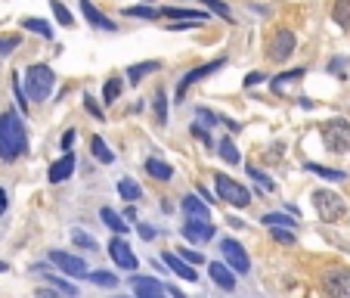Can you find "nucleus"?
<instances>
[{
  "instance_id": "f257e3e1",
  "label": "nucleus",
  "mask_w": 350,
  "mask_h": 298,
  "mask_svg": "<svg viewBox=\"0 0 350 298\" xmlns=\"http://www.w3.org/2000/svg\"><path fill=\"white\" fill-rule=\"evenodd\" d=\"M28 153V127L19 112H0V162H16Z\"/></svg>"
},
{
  "instance_id": "f03ea898",
  "label": "nucleus",
  "mask_w": 350,
  "mask_h": 298,
  "mask_svg": "<svg viewBox=\"0 0 350 298\" xmlns=\"http://www.w3.org/2000/svg\"><path fill=\"white\" fill-rule=\"evenodd\" d=\"M22 75H25L28 99H34V103H44V99L50 97V90H53V84H56L53 69L44 66V62H34V66H28Z\"/></svg>"
},
{
  "instance_id": "7ed1b4c3",
  "label": "nucleus",
  "mask_w": 350,
  "mask_h": 298,
  "mask_svg": "<svg viewBox=\"0 0 350 298\" xmlns=\"http://www.w3.org/2000/svg\"><path fill=\"white\" fill-rule=\"evenodd\" d=\"M313 208H317V214L325 221V224H338V221L347 218V202H344L338 193H332V190H317L313 193Z\"/></svg>"
},
{
  "instance_id": "20e7f679",
  "label": "nucleus",
  "mask_w": 350,
  "mask_h": 298,
  "mask_svg": "<svg viewBox=\"0 0 350 298\" xmlns=\"http://www.w3.org/2000/svg\"><path fill=\"white\" fill-rule=\"evenodd\" d=\"M214 186H217V196L224 199L226 206H232V208H248L254 202L252 193L245 190L239 180L226 177V174H217V177H214Z\"/></svg>"
},
{
  "instance_id": "39448f33",
  "label": "nucleus",
  "mask_w": 350,
  "mask_h": 298,
  "mask_svg": "<svg viewBox=\"0 0 350 298\" xmlns=\"http://www.w3.org/2000/svg\"><path fill=\"white\" fill-rule=\"evenodd\" d=\"M323 143L329 153H350V121L332 119L323 125Z\"/></svg>"
},
{
  "instance_id": "423d86ee",
  "label": "nucleus",
  "mask_w": 350,
  "mask_h": 298,
  "mask_svg": "<svg viewBox=\"0 0 350 298\" xmlns=\"http://www.w3.org/2000/svg\"><path fill=\"white\" fill-rule=\"evenodd\" d=\"M226 66V60L220 56V60H211V62H205V66H196V69H189V72L180 78V84H177V103L186 97V90H189L192 84H198V81H205L208 75H214V72H220V69Z\"/></svg>"
},
{
  "instance_id": "0eeeda50",
  "label": "nucleus",
  "mask_w": 350,
  "mask_h": 298,
  "mask_svg": "<svg viewBox=\"0 0 350 298\" xmlns=\"http://www.w3.org/2000/svg\"><path fill=\"white\" fill-rule=\"evenodd\" d=\"M295 34L288 32V28H279L276 34L270 38V47H267V56H270L273 62H285L291 53H295Z\"/></svg>"
},
{
  "instance_id": "6e6552de",
  "label": "nucleus",
  "mask_w": 350,
  "mask_h": 298,
  "mask_svg": "<svg viewBox=\"0 0 350 298\" xmlns=\"http://www.w3.org/2000/svg\"><path fill=\"white\" fill-rule=\"evenodd\" d=\"M220 255H224V261L236 273H248V267H252V261H248V252H245L242 243H236V239H224V243H220Z\"/></svg>"
},
{
  "instance_id": "1a4fd4ad",
  "label": "nucleus",
  "mask_w": 350,
  "mask_h": 298,
  "mask_svg": "<svg viewBox=\"0 0 350 298\" xmlns=\"http://www.w3.org/2000/svg\"><path fill=\"white\" fill-rule=\"evenodd\" d=\"M50 261H53L56 267H59L66 277H87V264H84V258H78V255H72V252H62V249H53L50 252Z\"/></svg>"
},
{
  "instance_id": "9d476101",
  "label": "nucleus",
  "mask_w": 350,
  "mask_h": 298,
  "mask_svg": "<svg viewBox=\"0 0 350 298\" xmlns=\"http://www.w3.org/2000/svg\"><path fill=\"white\" fill-rule=\"evenodd\" d=\"M109 255H112V261L121 267V271H131V273L137 271V255H133V249L127 245V239L121 236V233L109 243Z\"/></svg>"
},
{
  "instance_id": "9b49d317",
  "label": "nucleus",
  "mask_w": 350,
  "mask_h": 298,
  "mask_svg": "<svg viewBox=\"0 0 350 298\" xmlns=\"http://www.w3.org/2000/svg\"><path fill=\"white\" fill-rule=\"evenodd\" d=\"M180 233H183L189 243L202 245L208 243V239H214V224L211 221H196V218H186V224L180 227Z\"/></svg>"
},
{
  "instance_id": "f8f14e48",
  "label": "nucleus",
  "mask_w": 350,
  "mask_h": 298,
  "mask_svg": "<svg viewBox=\"0 0 350 298\" xmlns=\"http://www.w3.org/2000/svg\"><path fill=\"white\" fill-rule=\"evenodd\" d=\"M323 286L329 295H338V298H347L350 295V271H329L323 277Z\"/></svg>"
},
{
  "instance_id": "ddd939ff",
  "label": "nucleus",
  "mask_w": 350,
  "mask_h": 298,
  "mask_svg": "<svg viewBox=\"0 0 350 298\" xmlns=\"http://www.w3.org/2000/svg\"><path fill=\"white\" fill-rule=\"evenodd\" d=\"M75 153L68 149V153H62V159H56L53 165H50V171H46V177H50V184H62V180H68L75 174Z\"/></svg>"
},
{
  "instance_id": "4468645a",
  "label": "nucleus",
  "mask_w": 350,
  "mask_h": 298,
  "mask_svg": "<svg viewBox=\"0 0 350 298\" xmlns=\"http://www.w3.org/2000/svg\"><path fill=\"white\" fill-rule=\"evenodd\" d=\"M127 286H131L139 298H159V295H165V283H159V280H152V277H131V280H127Z\"/></svg>"
},
{
  "instance_id": "2eb2a0df",
  "label": "nucleus",
  "mask_w": 350,
  "mask_h": 298,
  "mask_svg": "<svg viewBox=\"0 0 350 298\" xmlns=\"http://www.w3.org/2000/svg\"><path fill=\"white\" fill-rule=\"evenodd\" d=\"M304 69H291V72H282V75H276V78L270 81V90L276 93V97H285V93L291 90L295 84H301L304 81Z\"/></svg>"
},
{
  "instance_id": "dca6fc26",
  "label": "nucleus",
  "mask_w": 350,
  "mask_h": 298,
  "mask_svg": "<svg viewBox=\"0 0 350 298\" xmlns=\"http://www.w3.org/2000/svg\"><path fill=\"white\" fill-rule=\"evenodd\" d=\"M81 3V13H84V19H87V25H93V28H103V32H115V22L109 19V16H103L96 7H93V0H78Z\"/></svg>"
},
{
  "instance_id": "f3484780",
  "label": "nucleus",
  "mask_w": 350,
  "mask_h": 298,
  "mask_svg": "<svg viewBox=\"0 0 350 298\" xmlns=\"http://www.w3.org/2000/svg\"><path fill=\"white\" fill-rule=\"evenodd\" d=\"M208 273H211V280L220 286V289H226V292L236 289V273H232V267L226 264V261H211V264H208Z\"/></svg>"
},
{
  "instance_id": "a211bd4d",
  "label": "nucleus",
  "mask_w": 350,
  "mask_h": 298,
  "mask_svg": "<svg viewBox=\"0 0 350 298\" xmlns=\"http://www.w3.org/2000/svg\"><path fill=\"white\" fill-rule=\"evenodd\" d=\"M180 208H183L186 218H196V221H211V208H208V202H202V196H183V202H180Z\"/></svg>"
},
{
  "instance_id": "6ab92c4d",
  "label": "nucleus",
  "mask_w": 350,
  "mask_h": 298,
  "mask_svg": "<svg viewBox=\"0 0 350 298\" xmlns=\"http://www.w3.org/2000/svg\"><path fill=\"white\" fill-rule=\"evenodd\" d=\"M161 261H165V264H167V267H171V271H174V273H177V277L189 280V283H196V280H198L196 267H192V264H189V261H183V258H180V255H177V252H165V255H161Z\"/></svg>"
},
{
  "instance_id": "aec40b11",
  "label": "nucleus",
  "mask_w": 350,
  "mask_h": 298,
  "mask_svg": "<svg viewBox=\"0 0 350 298\" xmlns=\"http://www.w3.org/2000/svg\"><path fill=\"white\" fill-rule=\"evenodd\" d=\"M159 69H161L159 60H146V62H137V66H127V81H131V84H139L146 75L159 72Z\"/></svg>"
},
{
  "instance_id": "412c9836",
  "label": "nucleus",
  "mask_w": 350,
  "mask_h": 298,
  "mask_svg": "<svg viewBox=\"0 0 350 298\" xmlns=\"http://www.w3.org/2000/svg\"><path fill=\"white\" fill-rule=\"evenodd\" d=\"M90 153H93V159H96V162H103V165H112V162H115L112 149H109V146H106V140L99 137V134H93V137H90Z\"/></svg>"
},
{
  "instance_id": "4be33fe9",
  "label": "nucleus",
  "mask_w": 350,
  "mask_h": 298,
  "mask_svg": "<svg viewBox=\"0 0 350 298\" xmlns=\"http://www.w3.org/2000/svg\"><path fill=\"white\" fill-rule=\"evenodd\" d=\"M146 174L165 184V180H171V177H174V168L167 165V162H161V159H146Z\"/></svg>"
},
{
  "instance_id": "5701e85b",
  "label": "nucleus",
  "mask_w": 350,
  "mask_h": 298,
  "mask_svg": "<svg viewBox=\"0 0 350 298\" xmlns=\"http://www.w3.org/2000/svg\"><path fill=\"white\" fill-rule=\"evenodd\" d=\"M332 19H335V25H341L344 32H350V0H335V3H332Z\"/></svg>"
},
{
  "instance_id": "b1692460",
  "label": "nucleus",
  "mask_w": 350,
  "mask_h": 298,
  "mask_svg": "<svg viewBox=\"0 0 350 298\" xmlns=\"http://www.w3.org/2000/svg\"><path fill=\"white\" fill-rule=\"evenodd\" d=\"M161 16H167V19H196V22H205V10H180V7H165L161 10Z\"/></svg>"
},
{
  "instance_id": "393cba45",
  "label": "nucleus",
  "mask_w": 350,
  "mask_h": 298,
  "mask_svg": "<svg viewBox=\"0 0 350 298\" xmlns=\"http://www.w3.org/2000/svg\"><path fill=\"white\" fill-rule=\"evenodd\" d=\"M22 25H25V32H34L38 38L53 40V25H46V22H44V19H38V16H28V19L22 22Z\"/></svg>"
},
{
  "instance_id": "a878e982",
  "label": "nucleus",
  "mask_w": 350,
  "mask_h": 298,
  "mask_svg": "<svg viewBox=\"0 0 350 298\" xmlns=\"http://www.w3.org/2000/svg\"><path fill=\"white\" fill-rule=\"evenodd\" d=\"M99 218H103V224L109 227V230H115V233H127V224H124V218H121L115 208H99Z\"/></svg>"
},
{
  "instance_id": "bb28decb",
  "label": "nucleus",
  "mask_w": 350,
  "mask_h": 298,
  "mask_svg": "<svg viewBox=\"0 0 350 298\" xmlns=\"http://www.w3.org/2000/svg\"><path fill=\"white\" fill-rule=\"evenodd\" d=\"M307 171L317 174V177H323V180H335V184H341V180L347 177V174L338 171V168H325V165H317V162H310V165H307Z\"/></svg>"
},
{
  "instance_id": "cd10ccee",
  "label": "nucleus",
  "mask_w": 350,
  "mask_h": 298,
  "mask_svg": "<svg viewBox=\"0 0 350 298\" xmlns=\"http://www.w3.org/2000/svg\"><path fill=\"white\" fill-rule=\"evenodd\" d=\"M152 112H155V125H167V93L165 90H155Z\"/></svg>"
},
{
  "instance_id": "c85d7f7f",
  "label": "nucleus",
  "mask_w": 350,
  "mask_h": 298,
  "mask_svg": "<svg viewBox=\"0 0 350 298\" xmlns=\"http://www.w3.org/2000/svg\"><path fill=\"white\" fill-rule=\"evenodd\" d=\"M260 224H267V227H288V230H295L297 221H295V214H276V212H270V214H264V218H260Z\"/></svg>"
},
{
  "instance_id": "c756f323",
  "label": "nucleus",
  "mask_w": 350,
  "mask_h": 298,
  "mask_svg": "<svg viewBox=\"0 0 350 298\" xmlns=\"http://www.w3.org/2000/svg\"><path fill=\"white\" fill-rule=\"evenodd\" d=\"M118 193H121V199H124V202H137V199L143 196V190H139V184H137V180H131V177L118 180Z\"/></svg>"
},
{
  "instance_id": "7c9ffc66",
  "label": "nucleus",
  "mask_w": 350,
  "mask_h": 298,
  "mask_svg": "<svg viewBox=\"0 0 350 298\" xmlns=\"http://www.w3.org/2000/svg\"><path fill=\"white\" fill-rule=\"evenodd\" d=\"M217 153H220V159L226 162V165H239V149H236V143L232 140H220L217 143Z\"/></svg>"
},
{
  "instance_id": "2f4dec72",
  "label": "nucleus",
  "mask_w": 350,
  "mask_h": 298,
  "mask_svg": "<svg viewBox=\"0 0 350 298\" xmlns=\"http://www.w3.org/2000/svg\"><path fill=\"white\" fill-rule=\"evenodd\" d=\"M121 87H124V81H121L118 75H112V78L106 81V87H103V103H115V99L121 97Z\"/></svg>"
},
{
  "instance_id": "473e14b6",
  "label": "nucleus",
  "mask_w": 350,
  "mask_h": 298,
  "mask_svg": "<svg viewBox=\"0 0 350 298\" xmlns=\"http://www.w3.org/2000/svg\"><path fill=\"white\" fill-rule=\"evenodd\" d=\"M124 16H131V19H149V22H155L161 16V10H155V7H127Z\"/></svg>"
},
{
  "instance_id": "72a5a7b5",
  "label": "nucleus",
  "mask_w": 350,
  "mask_h": 298,
  "mask_svg": "<svg viewBox=\"0 0 350 298\" xmlns=\"http://www.w3.org/2000/svg\"><path fill=\"white\" fill-rule=\"evenodd\" d=\"M87 277H90V283L103 286V289H115V286H118V277L109 271H93V273H87Z\"/></svg>"
},
{
  "instance_id": "f704fd0d",
  "label": "nucleus",
  "mask_w": 350,
  "mask_h": 298,
  "mask_svg": "<svg viewBox=\"0 0 350 298\" xmlns=\"http://www.w3.org/2000/svg\"><path fill=\"white\" fill-rule=\"evenodd\" d=\"M50 7H53V16H56V22H59V25H66V28L75 25L72 13H68V7L62 3V0H50Z\"/></svg>"
},
{
  "instance_id": "c9c22d12",
  "label": "nucleus",
  "mask_w": 350,
  "mask_h": 298,
  "mask_svg": "<svg viewBox=\"0 0 350 298\" xmlns=\"http://www.w3.org/2000/svg\"><path fill=\"white\" fill-rule=\"evenodd\" d=\"M46 283L53 286L56 292H62V295H78V286L68 283V280H62V277H53V273H46Z\"/></svg>"
},
{
  "instance_id": "e433bc0d",
  "label": "nucleus",
  "mask_w": 350,
  "mask_h": 298,
  "mask_svg": "<svg viewBox=\"0 0 350 298\" xmlns=\"http://www.w3.org/2000/svg\"><path fill=\"white\" fill-rule=\"evenodd\" d=\"M72 243L78 245V249H90V252H96V249H99L96 239H93L90 233H84V230H72Z\"/></svg>"
},
{
  "instance_id": "4c0bfd02",
  "label": "nucleus",
  "mask_w": 350,
  "mask_h": 298,
  "mask_svg": "<svg viewBox=\"0 0 350 298\" xmlns=\"http://www.w3.org/2000/svg\"><path fill=\"white\" fill-rule=\"evenodd\" d=\"M248 174H252V180H254V184H258L264 193H273V190H276V184H273V180L267 177L264 171H260V168H252V165H248Z\"/></svg>"
},
{
  "instance_id": "58836bf2",
  "label": "nucleus",
  "mask_w": 350,
  "mask_h": 298,
  "mask_svg": "<svg viewBox=\"0 0 350 298\" xmlns=\"http://www.w3.org/2000/svg\"><path fill=\"white\" fill-rule=\"evenodd\" d=\"M22 44V38L19 34H0V56H7V53H13L16 47Z\"/></svg>"
},
{
  "instance_id": "ea45409f",
  "label": "nucleus",
  "mask_w": 350,
  "mask_h": 298,
  "mask_svg": "<svg viewBox=\"0 0 350 298\" xmlns=\"http://www.w3.org/2000/svg\"><path fill=\"white\" fill-rule=\"evenodd\" d=\"M202 3H205L211 13H217L224 22H232V13H230V7H226V3H220V0H202Z\"/></svg>"
},
{
  "instance_id": "a19ab883",
  "label": "nucleus",
  "mask_w": 350,
  "mask_h": 298,
  "mask_svg": "<svg viewBox=\"0 0 350 298\" xmlns=\"http://www.w3.org/2000/svg\"><path fill=\"white\" fill-rule=\"evenodd\" d=\"M273 230V239L276 243H282V245H295V233L288 230V227H270Z\"/></svg>"
},
{
  "instance_id": "79ce46f5",
  "label": "nucleus",
  "mask_w": 350,
  "mask_h": 298,
  "mask_svg": "<svg viewBox=\"0 0 350 298\" xmlns=\"http://www.w3.org/2000/svg\"><path fill=\"white\" fill-rule=\"evenodd\" d=\"M13 93H16V103H19V109H28V97L22 93V78H19V75H13Z\"/></svg>"
},
{
  "instance_id": "37998d69",
  "label": "nucleus",
  "mask_w": 350,
  "mask_h": 298,
  "mask_svg": "<svg viewBox=\"0 0 350 298\" xmlns=\"http://www.w3.org/2000/svg\"><path fill=\"white\" fill-rule=\"evenodd\" d=\"M198 25H202V22H196V19H174V25H165L167 28V32H189V28H198Z\"/></svg>"
},
{
  "instance_id": "c03bdc74",
  "label": "nucleus",
  "mask_w": 350,
  "mask_h": 298,
  "mask_svg": "<svg viewBox=\"0 0 350 298\" xmlns=\"http://www.w3.org/2000/svg\"><path fill=\"white\" fill-rule=\"evenodd\" d=\"M180 258H183V261H189V264L192 267H196V264H205V255H198V252H192V249H180Z\"/></svg>"
},
{
  "instance_id": "a18cd8bd",
  "label": "nucleus",
  "mask_w": 350,
  "mask_h": 298,
  "mask_svg": "<svg viewBox=\"0 0 350 298\" xmlns=\"http://www.w3.org/2000/svg\"><path fill=\"white\" fill-rule=\"evenodd\" d=\"M344 69H347V60H344V56H335V60L329 62V72L338 75V78H344Z\"/></svg>"
},
{
  "instance_id": "49530a36",
  "label": "nucleus",
  "mask_w": 350,
  "mask_h": 298,
  "mask_svg": "<svg viewBox=\"0 0 350 298\" xmlns=\"http://www.w3.org/2000/svg\"><path fill=\"white\" fill-rule=\"evenodd\" d=\"M196 115H198V121H205V127H211L214 121H217V115H214L211 109H202V106L196 109Z\"/></svg>"
},
{
  "instance_id": "de8ad7c7",
  "label": "nucleus",
  "mask_w": 350,
  "mask_h": 298,
  "mask_svg": "<svg viewBox=\"0 0 350 298\" xmlns=\"http://www.w3.org/2000/svg\"><path fill=\"white\" fill-rule=\"evenodd\" d=\"M84 106H87V112H90L93 119H99V121H103V109L96 106V99H93V97H84Z\"/></svg>"
},
{
  "instance_id": "09e8293b",
  "label": "nucleus",
  "mask_w": 350,
  "mask_h": 298,
  "mask_svg": "<svg viewBox=\"0 0 350 298\" xmlns=\"http://www.w3.org/2000/svg\"><path fill=\"white\" fill-rule=\"evenodd\" d=\"M192 137L196 140H202L205 146H211V134H208V127H198V125H192Z\"/></svg>"
},
{
  "instance_id": "8fccbe9b",
  "label": "nucleus",
  "mask_w": 350,
  "mask_h": 298,
  "mask_svg": "<svg viewBox=\"0 0 350 298\" xmlns=\"http://www.w3.org/2000/svg\"><path fill=\"white\" fill-rule=\"evenodd\" d=\"M137 230H139V236H143L146 243H152V239L159 236V230H155V227H149V224H137Z\"/></svg>"
},
{
  "instance_id": "3c124183",
  "label": "nucleus",
  "mask_w": 350,
  "mask_h": 298,
  "mask_svg": "<svg viewBox=\"0 0 350 298\" xmlns=\"http://www.w3.org/2000/svg\"><path fill=\"white\" fill-rule=\"evenodd\" d=\"M260 81H264V72H252V75H245L242 84L245 87H254V84H260Z\"/></svg>"
},
{
  "instance_id": "603ef678",
  "label": "nucleus",
  "mask_w": 350,
  "mask_h": 298,
  "mask_svg": "<svg viewBox=\"0 0 350 298\" xmlns=\"http://www.w3.org/2000/svg\"><path fill=\"white\" fill-rule=\"evenodd\" d=\"M75 134H78V131H75V127H68V131L62 134V149H66V153H68V149H72V143H75Z\"/></svg>"
},
{
  "instance_id": "864d4df0",
  "label": "nucleus",
  "mask_w": 350,
  "mask_h": 298,
  "mask_svg": "<svg viewBox=\"0 0 350 298\" xmlns=\"http://www.w3.org/2000/svg\"><path fill=\"white\" fill-rule=\"evenodd\" d=\"M7 206H10V199H7V190H3V186H0V214L7 212Z\"/></svg>"
},
{
  "instance_id": "5fc2aeb1",
  "label": "nucleus",
  "mask_w": 350,
  "mask_h": 298,
  "mask_svg": "<svg viewBox=\"0 0 350 298\" xmlns=\"http://www.w3.org/2000/svg\"><path fill=\"white\" fill-rule=\"evenodd\" d=\"M196 193H198V196H202V199H205V202H214V199H211V193H208V190H205V186H202V184L196 186Z\"/></svg>"
},
{
  "instance_id": "6e6d98bb",
  "label": "nucleus",
  "mask_w": 350,
  "mask_h": 298,
  "mask_svg": "<svg viewBox=\"0 0 350 298\" xmlns=\"http://www.w3.org/2000/svg\"><path fill=\"white\" fill-rule=\"evenodd\" d=\"M226 224H230V227H236V230H239V227H245V221H239V218H230V221H226Z\"/></svg>"
},
{
  "instance_id": "4d7b16f0",
  "label": "nucleus",
  "mask_w": 350,
  "mask_h": 298,
  "mask_svg": "<svg viewBox=\"0 0 350 298\" xmlns=\"http://www.w3.org/2000/svg\"><path fill=\"white\" fill-rule=\"evenodd\" d=\"M7 271H10V267H7V264H3V261H0V273H7Z\"/></svg>"
},
{
  "instance_id": "13d9d810",
  "label": "nucleus",
  "mask_w": 350,
  "mask_h": 298,
  "mask_svg": "<svg viewBox=\"0 0 350 298\" xmlns=\"http://www.w3.org/2000/svg\"><path fill=\"white\" fill-rule=\"evenodd\" d=\"M149 3H152V0H149Z\"/></svg>"
}]
</instances>
